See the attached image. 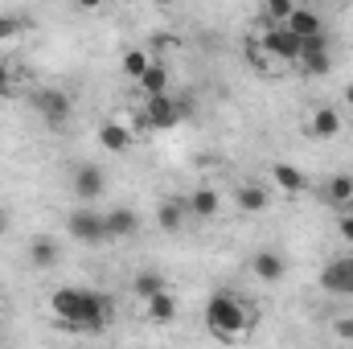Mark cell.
Segmentation results:
<instances>
[{"label":"cell","mask_w":353,"mask_h":349,"mask_svg":"<svg viewBox=\"0 0 353 349\" xmlns=\"http://www.w3.org/2000/svg\"><path fill=\"white\" fill-rule=\"evenodd\" d=\"M58 255H62V251H58V239H50V235H37V239L29 243V263H33V267H41V271H46V267H54Z\"/></svg>","instance_id":"obj_18"},{"label":"cell","mask_w":353,"mask_h":349,"mask_svg":"<svg viewBox=\"0 0 353 349\" xmlns=\"http://www.w3.org/2000/svg\"><path fill=\"white\" fill-rule=\"evenodd\" d=\"M341 99H345V107H350V111H353V83H350V87H345V90H341Z\"/></svg>","instance_id":"obj_29"},{"label":"cell","mask_w":353,"mask_h":349,"mask_svg":"<svg viewBox=\"0 0 353 349\" xmlns=\"http://www.w3.org/2000/svg\"><path fill=\"white\" fill-rule=\"evenodd\" d=\"M251 271H255L263 283H279V279L288 275V263H283L279 251H255V255H251Z\"/></svg>","instance_id":"obj_11"},{"label":"cell","mask_w":353,"mask_h":349,"mask_svg":"<svg viewBox=\"0 0 353 349\" xmlns=\"http://www.w3.org/2000/svg\"><path fill=\"white\" fill-rule=\"evenodd\" d=\"M66 230H70V239H79V243H87V247H99V243H107V230H103V214H94V210H74L70 218H66Z\"/></svg>","instance_id":"obj_7"},{"label":"cell","mask_w":353,"mask_h":349,"mask_svg":"<svg viewBox=\"0 0 353 349\" xmlns=\"http://www.w3.org/2000/svg\"><path fill=\"white\" fill-rule=\"evenodd\" d=\"M144 317H148L152 325H173L176 321V296L173 292H161V296L144 300Z\"/></svg>","instance_id":"obj_16"},{"label":"cell","mask_w":353,"mask_h":349,"mask_svg":"<svg viewBox=\"0 0 353 349\" xmlns=\"http://www.w3.org/2000/svg\"><path fill=\"white\" fill-rule=\"evenodd\" d=\"M189 115V103L176 99V94H157V99H144L140 115H136V132H169L181 119Z\"/></svg>","instance_id":"obj_3"},{"label":"cell","mask_w":353,"mask_h":349,"mask_svg":"<svg viewBox=\"0 0 353 349\" xmlns=\"http://www.w3.org/2000/svg\"><path fill=\"white\" fill-rule=\"evenodd\" d=\"M103 185H107V177H103L99 165H79L74 177H70V189H74L79 201H94V197H103Z\"/></svg>","instance_id":"obj_9"},{"label":"cell","mask_w":353,"mask_h":349,"mask_svg":"<svg viewBox=\"0 0 353 349\" xmlns=\"http://www.w3.org/2000/svg\"><path fill=\"white\" fill-rule=\"evenodd\" d=\"M33 111L46 119V128H62L66 119H70V111H74V103H70V94L66 90H58V87H41V90H33Z\"/></svg>","instance_id":"obj_5"},{"label":"cell","mask_w":353,"mask_h":349,"mask_svg":"<svg viewBox=\"0 0 353 349\" xmlns=\"http://www.w3.org/2000/svg\"><path fill=\"white\" fill-rule=\"evenodd\" d=\"M8 90H12V70H8V66L0 62V99H4Z\"/></svg>","instance_id":"obj_28"},{"label":"cell","mask_w":353,"mask_h":349,"mask_svg":"<svg viewBox=\"0 0 353 349\" xmlns=\"http://www.w3.org/2000/svg\"><path fill=\"white\" fill-rule=\"evenodd\" d=\"M337 235L353 247V210H341V214H337Z\"/></svg>","instance_id":"obj_27"},{"label":"cell","mask_w":353,"mask_h":349,"mask_svg":"<svg viewBox=\"0 0 353 349\" xmlns=\"http://www.w3.org/2000/svg\"><path fill=\"white\" fill-rule=\"evenodd\" d=\"M132 292H136L140 300H152V296L169 292V283H165V275H157V271H140V275H136V283H132Z\"/></svg>","instance_id":"obj_22"},{"label":"cell","mask_w":353,"mask_h":349,"mask_svg":"<svg viewBox=\"0 0 353 349\" xmlns=\"http://www.w3.org/2000/svg\"><path fill=\"white\" fill-rule=\"evenodd\" d=\"M304 132H308L312 140H333V136H341V111H337V107H316V111L308 115Z\"/></svg>","instance_id":"obj_10"},{"label":"cell","mask_w":353,"mask_h":349,"mask_svg":"<svg viewBox=\"0 0 353 349\" xmlns=\"http://www.w3.org/2000/svg\"><path fill=\"white\" fill-rule=\"evenodd\" d=\"M185 214H189V210H185L181 197H165V201L157 206V226H161L165 235H176V230L185 226Z\"/></svg>","instance_id":"obj_15"},{"label":"cell","mask_w":353,"mask_h":349,"mask_svg":"<svg viewBox=\"0 0 353 349\" xmlns=\"http://www.w3.org/2000/svg\"><path fill=\"white\" fill-rule=\"evenodd\" d=\"M218 206H222V197H218V189H214V185H197V189L185 197V210H189L193 218H214V214H218Z\"/></svg>","instance_id":"obj_13"},{"label":"cell","mask_w":353,"mask_h":349,"mask_svg":"<svg viewBox=\"0 0 353 349\" xmlns=\"http://www.w3.org/2000/svg\"><path fill=\"white\" fill-rule=\"evenodd\" d=\"M132 136H136V132H128L123 123H103V128H99V144H103L107 152H128V148H132Z\"/></svg>","instance_id":"obj_19"},{"label":"cell","mask_w":353,"mask_h":349,"mask_svg":"<svg viewBox=\"0 0 353 349\" xmlns=\"http://www.w3.org/2000/svg\"><path fill=\"white\" fill-rule=\"evenodd\" d=\"M0 230H4V210H0Z\"/></svg>","instance_id":"obj_30"},{"label":"cell","mask_w":353,"mask_h":349,"mask_svg":"<svg viewBox=\"0 0 353 349\" xmlns=\"http://www.w3.org/2000/svg\"><path fill=\"white\" fill-rule=\"evenodd\" d=\"M50 312L58 325H66L70 333H103L111 321V300L94 288H54L50 292Z\"/></svg>","instance_id":"obj_1"},{"label":"cell","mask_w":353,"mask_h":349,"mask_svg":"<svg viewBox=\"0 0 353 349\" xmlns=\"http://www.w3.org/2000/svg\"><path fill=\"white\" fill-rule=\"evenodd\" d=\"M119 66H123V74H128L132 83H140V79L148 74V66H152V58H148V50H128Z\"/></svg>","instance_id":"obj_23"},{"label":"cell","mask_w":353,"mask_h":349,"mask_svg":"<svg viewBox=\"0 0 353 349\" xmlns=\"http://www.w3.org/2000/svg\"><path fill=\"white\" fill-rule=\"evenodd\" d=\"M103 230H107V243L115 239H132L136 230H140V214L136 210H128V206H111L107 214H103Z\"/></svg>","instance_id":"obj_8"},{"label":"cell","mask_w":353,"mask_h":349,"mask_svg":"<svg viewBox=\"0 0 353 349\" xmlns=\"http://www.w3.org/2000/svg\"><path fill=\"white\" fill-rule=\"evenodd\" d=\"M271 177H275V185H279L283 193H304V189H308V177L300 173L296 165H288V161H275V165H271Z\"/></svg>","instance_id":"obj_17"},{"label":"cell","mask_w":353,"mask_h":349,"mask_svg":"<svg viewBox=\"0 0 353 349\" xmlns=\"http://www.w3.org/2000/svg\"><path fill=\"white\" fill-rule=\"evenodd\" d=\"M255 54H259V62H300V37L288 25H263Z\"/></svg>","instance_id":"obj_4"},{"label":"cell","mask_w":353,"mask_h":349,"mask_svg":"<svg viewBox=\"0 0 353 349\" xmlns=\"http://www.w3.org/2000/svg\"><path fill=\"white\" fill-rule=\"evenodd\" d=\"M296 12V4L292 0H267L263 4V21L267 25H288V17Z\"/></svg>","instance_id":"obj_24"},{"label":"cell","mask_w":353,"mask_h":349,"mask_svg":"<svg viewBox=\"0 0 353 349\" xmlns=\"http://www.w3.org/2000/svg\"><path fill=\"white\" fill-rule=\"evenodd\" d=\"M234 201H239V210H243V214H263L267 206H271V193H267L263 185L247 181V185H239V189H234Z\"/></svg>","instance_id":"obj_14"},{"label":"cell","mask_w":353,"mask_h":349,"mask_svg":"<svg viewBox=\"0 0 353 349\" xmlns=\"http://www.w3.org/2000/svg\"><path fill=\"white\" fill-rule=\"evenodd\" d=\"M288 29H292L300 41H308V37H321V33H325V21H321L316 8H300V4H296V12L288 17Z\"/></svg>","instance_id":"obj_12"},{"label":"cell","mask_w":353,"mask_h":349,"mask_svg":"<svg viewBox=\"0 0 353 349\" xmlns=\"http://www.w3.org/2000/svg\"><path fill=\"white\" fill-rule=\"evenodd\" d=\"M321 288L329 296H353V255H333L321 267Z\"/></svg>","instance_id":"obj_6"},{"label":"cell","mask_w":353,"mask_h":349,"mask_svg":"<svg viewBox=\"0 0 353 349\" xmlns=\"http://www.w3.org/2000/svg\"><path fill=\"white\" fill-rule=\"evenodd\" d=\"M333 333H337L341 346H350L353 341V317H337V321H333Z\"/></svg>","instance_id":"obj_26"},{"label":"cell","mask_w":353,"mask_h":349,"mask_svg":"<svg viewBox=\"0 0 353 349\" xmlns=\"http://www.w3.org/2000/svg\"><path fill=\"white\" fill-rule=\"evenodd\" d=\"M25 17L21 12H0V41H12V37H21L25 33Z\"/></svg>","instance_id":"obj_25"},{"label":"cell","mask_w":353,"mask_h":349,"mask_svg":"<svg viewBox=\"0 0 353 349\" xmlns=\"http://www.w3.org/2000/svg\"><path fill=\"white\" fill-rule=\"evenodd\" d=\"M333 349H350V346H341V341H337V346H333Z\"/></svg>","instance_id":"obj_31"},{"label":"cell","mask_w":353,"mask_h":349,"mask_svg":"<svg viewBox=\"0 0 353 349\" xmlns=\"http://www.w3.org/2000/svg\"><path fill=\"white\" fill-rule=\"evenodd\" d=\"M201 321H205L210 337L234 346V341H247V337H251V329H255V308H251L239 292H226V288H222V292H214V296L205 300Z\"/></svg>","instance_id":"obj_2"},{"label":"cell","mask_w":353,"mask_h":349,"mask_svg":"<svg viewBox=\"0 0 353 349\" xmlns=\"http://www.w3.org/2000/svg\"><path fill=\"white\" fill-rule=\"evenodd\" d=\"M325 201H329V206L341 214V210H345V206L353 201V177H345V173L333 177V181L325 185Z\"/></svg>","instance_id":"obj_20"},{"label":"cell","mask_w":353,"mask_h":349,"mask_svg":"<svg viewBox=\"0 0 353 349\" xmlns=\"http://www.w3.org/2000/svg\"><path fill=\"white\" fill-rule=\"evenodd\" d=\"M140 90H144V99H157V94H169V66H161V62H152V66H148V74L140 79Z\"/></svg>","instance_id":"obj_21"}]
</instances>
